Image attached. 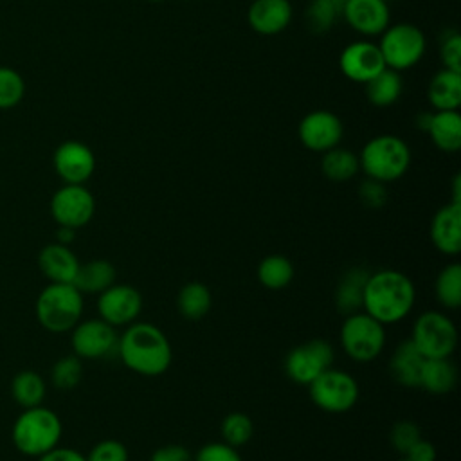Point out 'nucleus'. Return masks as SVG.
I'll return each mask as SVG.
<instances>
[{
	"instance_id": "30",
	"label": "nucleus",
	"mask_w": 461,
	"mask_h": 461,
	"mask_svg": "<svg viewBox=\"0 0 461 461\" xmlns=\"http://www.w3.org/2000/svg\"><path fill=\"white\" fill-rule=\"evenodd\" d=\"M258 281L268 290H283L294 279V265L286 256L270 254L258 265Z\"/></svg>"
},
{
	"instance_id": "37",
	"label": "nucleus",
	"mask_w": 461,
	"mask_h": 461,
	"mask_svg": "<svg viewBox=\"0 0 461 461\" xmlns=\"http://www.w3.org/2000/svg\"><path fill=\"white\" fill-rule=\"evenodd\" d=\"M421 429L416 421L412 420H400L396 421L391 430H389V443L391 447L400 452V454H407V450L418 441L421 439Z\"/></svg>"
},
{
	"instance_id": "19",
	"label": "nucleus",
	"mask_w": 461,
	"mask_h": 461,
	"mask_svg": "<svg viewBox=\"0 0 461 461\" xmlns=\"http://www.w3.org/2000/svg\"><path fill=\"white\" fill-rule=\"evenodd\" d=\"M294 16L290 0H254L247 11L250 29L263 36L283 32Z\"/></svg>"
},
{
	"instance_id": "22",
	"label": "nucleus",
	"mask_w": 461,
	"mask_h": 461,
	"mask_svg": "<svg viewBox=\"0 0 461 461\" xmlns=\"http://www.w3.org/2000/svg\"><path fill=\"white\" fill-rule=\"evenodd\" d=\"M423 362L425 357L418 351L412 340L407 339L394 348L389 360V373L398 385L414 389L420 387V373Z\"/></svg>"
},
{
	"instance_id": "29",
	"label": "nucleus",
	"mask_w": 461,
	"mask_h": 461,
	"mask_svg": "<svg viewBox=\"0 0 461 461\" xmlns=\"http://www.w3.org/2000/svg\"><path fill=\"white\" fill-rule=\"evenodd\" d=\"M321 171L331 182H348L360 171L358 155L351 149L335 146L322 153Z\"/></svg>"
},
{
	"instance_id": "46",
	"label": "nucleus",
	"mask_w": 461,
	"mask_h": 461,
	"mask_svg": "<svg viewBox=\"0 0 461 461\" xmlns=\"http://www.w3.org/2000/svg\"><path fill=\"white\" fill-rule=\"evenodd\" d=\"M450 202L461 203V175L459 173L452 180V200Z\"/></svg>"
},
{
	"instance_id": "45",
	"label": "nucleus",
	"mask_w": 461,
	"mask_h": 461,
	"mask_svg": "<svg viewBox=\"0 0 461 461\" xmlns=\"http://www.w3.org/2000/svg\"><path fill=\"white\" fill-rule=\"evenodd\" d=\"M74 234H76V229L58 225V230H56L58 243H61V245H68V243H72V241H74Z\"/></svg>"
},
{
	"instance_id": "31",
	"label": "nucleus",
	"mask_w": 461,
	"mask_h": 461,
	"mask_svg": "<svg viewBox=\"0 0 461 461\" xmlns=\"http://www.w3.org/2000/svg\"><path fill=\"white\" fill-rule=\"evenodd\" d=\"M434 292L438 303L445 310H457L461 306V265L450 263L443 267L436 277Z\"/></svg>"
},
{
	"instance_id": "26",
	"label": "nucleus",
	"mask_w": 461,
	"mask_h": 461,
	"mask_svg": "<svg viewBox=\"0 0 461 461\" xmlns=\"http://www.w3.org/2000/svg\"><path fill=\"white\" fill-rule=\"evenodd\" d=\"M117 270L106 259H92L88 263H79L77 274L74 277V286L81 294H101L115 283Z\"/></svg>"
},
{
	"instance_id": "23",
	"label": "nucleus",
	"mask_w": 461,
	"mask_h": 461,
	"mask_svg": "<svg viewBox=\"0 0 461 461\" xmlns=\"http://www.w3.org/2000/svg\"><path fill=\"white\" fill-rule=\"evenodd\" d=\"M369 277V270L362 267H351L348 268L335 288V308L339 313L351 315L362 310L364 301V286Z\"/></svg>"
},
{
	"instance_id": "17",
	"label": "nucleus",
	"mask_w": 461,
	"mask_h": 461,
	"mask_svg": "<svg viewBox=\"0 0 461 461\" xmlns=\"http://www.w3.org/2000/svg\"><path fill=\"white\" fill-rule=\"evenodd\" d=\"M342 16L362 36H380L391 22L387 0H346Z\"/></svg>"
},
{
	"instance_id": "36",
	"label": "nucleus",
	"mask_w": 461,
	"mask_h": 461,
	"mask_svg": "<svg viewBox=\"0 0 461 461\" xmlns=\"http://www.w3.org/2000/svg\"><path fill=\"white\" fill-rule=\"evenodd\" d=\"M83 378V364L76 355L59 358L50 371V380L58 389H74Z\"/></svg>"
},
{
	"instance_id": "33",
	"label": "nucleus",
	"mask_w": 461,
	"mask_h": 461,
	"mask_svg": "<svg viewBox=\"0 0 461 461\" xmlns=\"http://www.w3.org/2000/svg\"><path fill=\"white\" fill-rule=\"evenodd\" d=\"M220 432L227 445L238 448L250 441V438L254 434V423L245 412L234 411L223 418Z\"/></svg>"
},
{
	"instance_id": "13",
	"label": "nucleus",
	"mask_w": 461,
	"mask_h": 461,
	"mask_svg": "<svg viewBox=\"0 0 461 461\" xmlns=\"http://www.w3.org/2000/svg\"><path fill=\"white\" fill-rule=\"evenodd\" d=\"M140 310H142V295L131 285L113 283L112 286L103 290L97 297L99 319H103L113 328L128 326L135 322Z\"/></svg>"
},
{
	"instance_id": "34",
	"label": "nucleus",
	"mask_w": 461,
	"mask_h": 461,
	"mask_svg": "<svg viewBox=\"0 0 461 461\" xmlns=\"http://www.w3.org/2000/svg\"><path fill=\"white\" fill-rule=\"evenodd\" d=\"M346 0H313L308 7L306 20L312 31L326 32L331 29L335 20L342 14Z\"/></svg>"
},
{
	"instance_id": "18",
	"label": "nucleus",
	"mask_w": 461,
	"mask_h": 461,
	"mask_svg": "<svg viewBox=\"0 0 461 461\" xmlns=\"http://www.w3.org/2000/svg\"><path fill=\"white\" fill-rule=\"evenodd\" d=\"M430 241L445 256L461 252V203L448 202L439 207L430 221Z\"/></svg>"
},
{
	"instance_id": "20",
	"label": "nucleus",
	"mask_w": 461,
	"mask_h": 461,
	"mask_svg": "<svg viewBox=\"0 0 461 461\" xmlns=\"http://www.w3.org/2000/svg\"><path fill=\"white\" fill-rule=\"evenodd\" d=\"M420 126L429 133L432 144L445 151L456 153L461 149V115L459 110H441L434 113H421Z\"/></svg>"
},
{
	"instance_id": "41",
	"label": "nucleus",
	"mask_w": 461,
	"mask_h": 461,
	"mask_svg": "<svg viewBox=\"0 0 461 461\" xmlns=\"http://www.w3.org/2000/svg\"><path fill=\"white\" fill-rule=\"evenodd\" d=\"M439 58L443 68L461 74V36L459 32H450L439 45Z\"/></svg>"
},
{
	"instance_id": "44",
	"label": "nucleus",
	"mask_w": 461,
	"mask_h": 461,
	"mask_svg": "<svg viewBox=\"0 0 461 461\" xmlns=\"http://www.w3.org/2000/svg\"><path fill=\"white\" fill-rule=\"evenodd\" d=\"M38 461H86V457L79 450H76V448L54 447L52 450H49L43 456H40Z\"/></svg>"
},
{
	"instance_id": "40",
	"label": "nucleus",
	"mask_w": 461,
	"mask_h": 461,
	"mask_svg": "<svg viewBox=\"0 0 461 461\" xmlns=\"http://www.w3.org/2000/svg\"><path fill=\"white\" fill-rule=\"evenodd\" d=\"M193 461H243L238 448L227 445L225 441H212L198 448Z\"/></svg>"
},
{
	"instance_id": "6",
	"label": "nucleus",
	"mask_w": 461,
	"mask_h": 461,
	"mask_svg": "<svg viewBox=\"0 0 461 461\" xmlns=\"http://www.w3.org/2000/svg\"><path fill=\"white\" fill-rule=\"evenodd\" d=\"M339 340L351 360L371 362L385 348V326L360 310L344 317Z\"/></svg>"
},
{
	"instance_id": "8",
	"label": "nucleus",
	"mask_w": 461,
	"mask_h": 461,
	"mask_svg": "<svg viewBox=\"0 0 461 461\" xmlns=\"http://www.w3.org/2000/svg\"><path fill=\"white\" fill-rule=\"evenodd\" d=\"M411 340L425 358H447L456 351L457 328L447 313L429 310L414 321Z\"/></svg>"
},
{
	"instance_id": "11",
	"label": "nucleus",
	"mask_w": 461,
	"mask_h": 461,
	"mask_svg": "<svg viewBox=\"0 0 461 461\" xmlns=\"http://www.w3.org/2000/svg\"><path fill=\"white\" fill-rule=\"evenodd\" d=\"M95 212V198L83 184H65L50 198V214L58 225L85 227Z\"/></svg>"
},
{
	"instance_id": "14",
	"label": "nucleus",
	"mask_w": 461,
	"mask_h": 461,
	"mask_svg": "<svg viewBox=\"0 0 461 461\" xmlns=\"http://www.w3.org/2000/svg\"><path fill=\"white\" fill-rule=\"evenodd\" d=\"M342 135V121L330 110H312L301 119L297 126V137L301 144L315 153H324L339 146Z\"/></svg>"
},
{
	"instance_id": "38",
	"label": "nucleus",
	"mask_w": 461,
	"mask_h": 461,
	"mask_svg": "<svg viewBox=\"0 0 461 461\" xmlns=\"http://www.w3.org/2000/svg\"><path fill=\"white\" fill-rule=\"evenodd\" d=\"M85 457L86 461H130L128 448L119 439H101Z\"/></svg>"
},
{
	"instance_id": "12",
	"label": "nucleus",
	"mask_w": 461,
	"mask_h": 461,
	"mask_svg": "<svg viewBox=\"0 0 461 461\" xmlns=\"http://www.w3.org/2000/svg\"><path fill=\"white\" fill-rule=\"evenodd\" d=\"M119 335L113 326L103 319H88L77 322L72 328V351L79 358L99 360L112 355H117Z\"/></svg>"
},
{
	"instance_id": "2",
	"label": "nucleus",
	"mask_w": 461,
	"mask_h": 461,
	"mask_svg": "<svg viewBox=\"0 0 461 461\" xmlns=\"http://www.w3.org/2000/svg\"><path fill=\"white\" fill-rule=\"evenodd\" d=\"M117 355L130 371L142 376H158L169 369L173 348L158 326L131 322L119 335Z\"/></svg>"
},
{
	"instance_id": "7",
	"label": "nucleus",
	"mask_w": 461,
	"mask_h": 461,
	"mask_svg": "<svg viewBox=\"0 0 461 461\" xmlns=\"http://www.w3.org/2000/svg\"><path fill=\"white\" fill-rule=\"evenodd\" d=\"M387 68L407 70L421 61L427 50V38L414 23H394L380 34L376 43Z\"/></svg>"
},
{
	"instance_id": "5",
	"label": "nucleus",
	"mask_w": 461,
	"mask_h": 461,
	"mask_svg": "<svg viewBox=\"0 0 461 461\" xmlns=\"http://www.w3.org/2000/svg\"><path fill=\"white\" fill-rule=\"evenodd\" d=\"M83 294L72 283H50L36 299L38 322L52 331H70L81 319Z\"/></svg>"
},
{
	"instance_id": "32",
	"label": "nucleus",
	"mask_w": 461,
	"mask_h": 461,
	"mask_svg": "<svg viewBox=\"0 0 461 461\" xmlns=\"http://www.w3.org/2000/svg\"><path fill=\"white\" fill-rule=\"evenodd\" d=\"M13 398L18 405L31 409L41 405L45 398V382L34 371H20L11 384Z\"/></svg>"
},
{
	"instance_id": "16",
	"label": "nucleus",
	"mask_w": 461,
	"mask_h": 461,
	"mask_svg": "<svg viewBox=\"0 0 461 461\" xmlns=\"http://www.w3.org/2000/svg\"><path fill=\"white\" fill-rule=\"evenodd\" d=\"M52 164L65 184H85L95 169V157L85 142L65 140L56 148Z\"/></svg>"
},
{
	"instance_id": "47",
	"label": "nucleus",
	"mask_w": 461,
	"mask_h": 461,
	"mask_svg": "<svg viewBox=\"0 0 461 461\" xmlns=\"http://www.w3.org/2000/svg\"><path fill=\"white\" fill-rule=\"evenodd\" d=\"M149 2H155V4H157V2H166V0H149Z\"/></svg>"
},
{
	"instance_id": "35",
	"label": "nucleus",
	"mask_w": 461,
	"mask_h": 461,
	"mask_svg": "<svg viewBox=\"0 0 461 461\" xmlns=\"http://www.w3.org/2000/svg\"><path fill=\"white\" fill-rule=\"evenodd\" d=\"M25 94V81L20 72L11 67H0V110L20 104Z\"/></svg>"
},
{
	"instance_id": "9",
	"label": "nucleus",
	"mask_w": 461,
	"mask_h": 461,
	"mask_svg": "<svg viewBox=\"0 0 461 461\" xmlns=\"http://www.w3.org/2000/svg\"><path fill=\"white\" fill-rule=\"evenodd\" d=\"M312 402L324 412L342 414L351 411L360 396L358 382L342 369L328 367L308 385Z\"/></svg>"
},
{
	"instance_id": "15",
	"label": "nucleus",
	"mask_w": 461,
	"mask_h": 461,
	"mask_svg": "<svg viewBox=\"0 0 461 461\" xmlns=\"http://www.w3.org/2000/svg\"><path fill=\"white\" fill-rule=\"evenodd\" d=\"M339 68L342 76L349 81L366 85L385 68V63L376 43L367 40H357L340 50Z\"/></svg>"
},
{
	"instance_id": "28",
	"label": "nucleus",
	"mask_w": 461,
	"mask_h": 461,
	"mask_svg": "<svg viewBox=\"0 0 461 461\" xmlns=\"http://www.w3.org/2000/svg\"><path fill=\"white\" fill-rule=\"evenodd\" d=\"M212 306L211 290L200 281L185 283L176 295V308L184 319L198 321L209 313Z\"/></svg>"
},
{
	"instance_id": "27",
	"label": "nucleus",
	"mask_w": 461,
	"mask_h": 461,
	"mask_svg": "<svg viewBox=\"0 0 461 461\" xmlns=\"http://www.w3.org/2000/svg\"><path fill=\"white\" fill-rule=\"evenodd\" d=\"M402 90H403V81L400 72L387 67L366 83V97L373 106H378V108L394 104L400 99Z\"/></svg>"
},
{
	"instance_id": "3",
	"label": "nucleus",
	"mask_w": 461,
	"mask_h": 461,
	"mask_svg": "<svg viewBox=\"0 0 461 461\" xmlns=\"http://www.w3.org/2000/svg\"><path fill=\"white\" fill-rule=\"evenodd\" d=\"M358 164L367 178L389 184L407 173L411 166V149L402 137L382 133L364 144L358 155Z\"/></svg>"
},
{
	"instance_id": "1",
	"label": "nucleus",
	"mask_w": 461,
	"mask_h": 461,
	"mask_svg": "<svg viewBox=\"0 0 461 461\" xmlns=\"http://www.w3.org/2000/svg\"><path fill=\"white\" fill-rule=\"evenodd\" d=\"M416 303V288L412 279L393 268L369 272L364 286L362 310L378 322L396 324L403 321Z\"/></svg>"
},
{
	"instance_id": "43",
	"label": "nucleus",
	"mask_w": 461,
	"mask_h": 461,
	"mask_svg": "<svg viewBox=\"0 0 461 461\" xmlns=\"http://www.w3.org/2000/svg\"><path fill=\"white\" fill-rule=\"evenodd\" d=\"M436 447L429 439H418L405 454L409 461H436Z\"/></svg>"
},
{
	"instance_id": "24",
	"label": "nucleus",
	"mask_w": 461,
	"mask_h": 461,
	"mask_svg": "<svg viewBox=\"0 0 461 461\" xmlns=\"http://www.w3.org/2000/svg\"><path fill=\"white\" fill-rule=\"evenodd\" d=\"M427 99L434 112L459 110L461 106V74L441 68L438 70L427 86Z\"/></svg>"
},
{
	"instance_id": "21",
	"label": "nucleus",
	"mask_w": 461,
	"mask_h": 461,
	"mask_svg": "<svg viewBox=\"0 0 461 461\" xmlns=\"http://www.w3.org/2000/svg\"><path fill=\"white\" fill-rule=\"evenodd\" d=\"M38 265L50 283H74L79 268L76 254L61 243L45 245L38 254Z\"/></svg>"
},
{
	"instance_id": "10",
	"label": "nucleus",
	"mask_w": 461,
	"mask_h": 461,
	"mask_svg": "<svg viewBox=\"0 0 461 461\" xmlns=\"http://www.w3.org/2000/svg\"><path fill=\"white\" fill-rule=\"evenodd\" d=\"M333 360V346L324 339H312L288 351L285 358V373L292 382L308 385L322 371L331 367Z\"/></svg>"
},
{
	"instance_id": "39",
	"label": "nucleus",
	"mask_w": 461,
	"mask_h": 461,
	"mask_svg": "<svg viewBox=\"0 0 461 461\" xmlns=\"http://www.w3.org/2000/svg\"><path fill=\"white\" fill-rule=\"evenodd\" d=\"M358 200L367 209H382L389 200V193H387L385 184L366 176V180L358 185Z\"/></svg>"
},
{
	"instance_id": "42",
	"label": "nucleus",
	"mask_w": 461,
	"mask_h": 461,
	"mask_svg": "<svg viewBox=\"0 0 461 461\" xmlns=\"http://www.w3.org/2000/svg\"><path fill=\"white\" fill-rule=\"evenodd\" d=\"M149 461H193V456L185 447L171 443L155 448L149 456Z\"/></svg>"
},
{
	"instance_id": "4",
	"label": "nucleus",
	"mask_w": 461,
	"mask_h": 461,
	"mask_svg": "<svg viewBox=\"0 0 461 461\" xmlns=\"http://www.w3.org/2000/svg\"><path fill=\"white\" fill-rule=\"evenodd\" d=\"M61 420L47 407L25 409L13 425L14 447L29 457H40L58 447L61 439Z\"/></svg>"
},
{
	"instance_id": "25",
	"label": "nucleus",
	"mask_w": 461,
	"mask_h": 461,
	"mask_svg": "<svg viewBox=\"0 0 461 461\" xmlns=\"http://www.w3.org/2000/svg\"><path fill=\"white\" fill-rule=\"evenodd\" d=\"M457 384V367L450 357L425 358L420 373V387L432 394H447Z\"/></svg>"
},
{
	"instance_id": "48",
	"label": "nucleus",
	"mask_w": 461,
	"mask_h": 461,
	"mask_svg": "<svg viewBox=\"0 0 461 461\" xmlns=\"http://www.w3.org/2000/svg\"><path fill=\"white\" fill-rule=\"evenodd\" d=\"M400 461H409V459H407V457H403V459H400Z\"/></svg>"
}]
</instances>
